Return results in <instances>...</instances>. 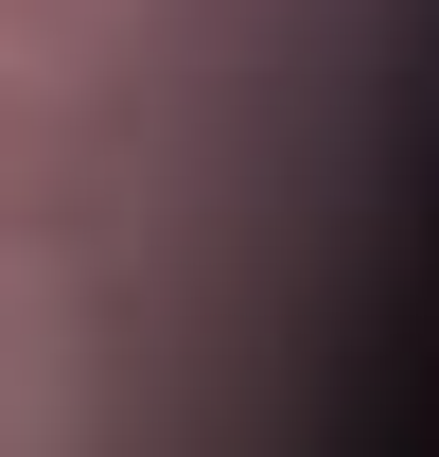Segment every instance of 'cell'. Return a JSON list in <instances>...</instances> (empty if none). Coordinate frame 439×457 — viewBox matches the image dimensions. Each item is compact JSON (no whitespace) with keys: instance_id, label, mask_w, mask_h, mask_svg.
<instances>
[{"instance_id":"obj_1","label":"cell","mask_w":439,"mask_h":457,"mask_svg":"<svg viewBox=\"0 0 439 457\" xmlns=\"http://www.w3.org/2000/svg\"><path fill=\"white\" fill-rule=\"evenodd\" d=\"M106 194H123L106 123L70 106V88H18V71H0V246H54V228H88Z\"/></svg>"},{"instance_id":"obj_2","label":"cell","mask_w":439,"mask_h":457,"mask_svg":"<svg viewBox=\"0 0 439 457\" xmlns=\"http://www.w3.org/2000/svg\"><path fill=\"white\" fill-rule=\"evenodd\" d=\"M0 335H18V299H0Z\"/></svg>"}]
</instances>
